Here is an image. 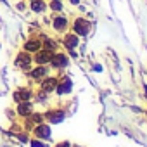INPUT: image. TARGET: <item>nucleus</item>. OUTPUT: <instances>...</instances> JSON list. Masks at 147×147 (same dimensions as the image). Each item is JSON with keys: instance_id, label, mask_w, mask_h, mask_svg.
Instances as JSON below:
<instances>
[{"instance_id": "nucleus-1", "label": "nucleus", "mask_w": 147, "mask_h": 147, "mask_svg": "<svg viewBox=\"0 0 147 147\" xmlns=\"http://www.w3.org/2000/svg\"><path fill=\"white\" fill-rule=\"evenodd\" d=\"M12 64H14L16 69H21V71L28 73V71L35 66V62H33V54H30V52H26V50H19V52L16 54Z\"/></svg>"}, {"instance_id": "nucleus-2", "label": "nucleus", "mask_w": 147, "mask_h": 147, "mask_svg": "<svg viewBox=\"0 0 147 147\" xmlns=\"http://www.w3.org/2000/svg\"><path fill=\"white\" fill-rule=\"evenodd\" d=\"M49 69H50V66H47V64H35L30 71H28V78L31 80V82H36V83H40L47 75H49Z\"/></svg>"}, {"instance_id": "nucleus-3", "label": "nucleus", "mask_w": 147, "mask_h": 147, "mask_svg": "<svg viewBox=\"0 0 147 147\" xmlns=\"http://www.w3.org/2000/svg\"><path fill=\"white\" fill-rule=\"evenodd\" d=\"M33 97H35V90L31 87H19V88H16L12 92L14 104L21 102V100H33Z\"/></svg>"}, {"instance_id": "nucleus-4", "label": "nucleus", "mask_w": 147, "mask_h": 147, "mask_svg": "<svg viewBox=\"0 0 147 147\" xmlns=\"http://www.w3.org/2000/svg\"><path fill=\"white\" fill-rule=\"evenodd\" d=\"M31 133H33V137L35 138H40V140H50V137H52V130H50V125L47 123V121H43V123H40V125H35L33 126V130H31Z\"/></svg>"}, {"instance_id": "nucleus-5", "label": "nucleus", "mask_w": 147, "mask_h": 147, "mask_svg": "<svg viewBox=\"0 0 147 147\" xmlns=\"http://www.w3.org/2000/svg\"><path fill=\"white\" fill-rule=\"evenodd\" d=\"M49 66L54 67V69H64L69 66V57L62 52H54L50 61H49Z\"/></svg>"}, {"instance_id": "nucleus-6", "label": "nucleus", "mask_w": 147, "mask_h": 147, "mask_svg": "<svg viewBox=\"0 0 147 147\" xmlns=\"http://www.w3.org/2000/svg\"><path fill=\"white\" fill-rule=\"evenodd\" d=\"M90 31V23L83 18H76L73 21V33H76L78 36H87Z\"/></svg>"}, {"instance_id": "nucleus-7", "label": "nucleus", "mask_w": 147, "mask_h": 147, "mask_svg": "<svg viewBox=\"0 0 147 147\" xmlns=\"http://www.w3.org/2000/svg\"><path fill=\"white\" fill-rule=\"evenodd\" d=\"M33 111H35V104H33L31 100H21V102L16 104V114H18L19 118H26V116H30Z\"/></svg>"}, {"instance_id": "nucleus-8", "label": "nucleus", "mask_w": 147, "mask_h": 147, "mask_svg": "<svg viewBox=\"0 0 147 147\" xmlns=\"http://www.w3.org/2000/svg\"><path fill=\"white\" fill-rule=\"evenodd\" d=\"M57 82H59V78L57 76H52V75H47L42 82H40V90H43V92H47L49 95L52 94V92H55V87H57Z\"/></svg>"}, {"instance_id": "nucleus-9", "label": "nucleus", "mask_w": 147, "mask_h": 147, "mask_svg": "<svg viewBox=\"0 0 147 147\" xmlns=\"http://www.w3.org/2000/svg\"><path fill=\"white\" fill-rule=\"evenodd\" d=\"M67 26H69L67 18L57 12V14L54 16V19H52V28H54V31H57V33H64V31L67 30Z\"/></svg>"}, {"instance_id": "nucleus-10", "label": "nucleus", "mask_w": 147, "mask_h": 147, "mask_svg": "<svg viewBox=\"0 0 147 147\" xmlns=\"http://www.w3.org/2000/svg\"><path fill=\"white\" fill-rule=\"evenodd\" d=\"M43 116H45V121H49V123H52V125L61 123V121L66 118V114H64L62 109H49V111L43 113Z\"/></svg>"}, {"instance_id": "nucleus-11", "label": "nucleus", "mask_w": 147, "mask_h": 147, "mask_svg": "<svg viewBox=\"0 0 147 147\" xmlns=\"http://www.w3.org/2000/svg\"><path fill=\"white\" fill-rule=\"evenodd\" d=\"M42 49V40L38 38V36H31V38H28L24 43H23V50H26V52H30V54H35V52H38Z\"/></svg>"}, {"instance_id": "nucleus-12", "label": "nucleus", "mask_w": 147, "mask_h": 147, "mask_svg": "<svg viewBox=\"0 0 147 147\" xmlns=\"http://www.w3.org/2000/svg\"><path fill=\"white\" fill-rule=\"evenodd\" d=\"M71 88H73V83H71L69 76H62V78L57 82L55 94H57V95H66V94H69V92H71Z\"/></svg>"}, {"instance_id": "nucleus-13", "label": "nucleus", "mask_w": 147, "mask_h": 147, "mask_svg": "<svg viewBox=\"0 0 147 147\" xmlns=\"http://www.w3.org/2000/svg\"><path fill=\"white\" fill-rule=\"evenodd\" d=\"M50 57H52V52H49V50H45V49H40L38 52L33 54V62H35V64H42V66H43V64L49 66Z\"/></svg>"}, {"instance_id": "nucleus-14", "label": "nucleus", "mask_w": 147, "mask_h": 147, "mask_svg": "<svg viewBox=\"0 0 147 147\" xmlns=\"http://www.w3.org/2000/svg\"><path fill=\"white\" fill-rule=\"evenodd\" d=\"M62 43H64V47H66L67 50H75V49L78 47V43H80V36H78L76 33H66Z\"/></svg>"}, {"instance_id": "nucleus-15", "label": "nucleus", "mask_w": 147, "mask_h": 147, "mask_svg": "<svg viewBox=\"0 0 147 147\" xmlns=\"http://www.w3.org/2000/svg\"><path fill=\"white\" fill-rule=\"evenodd\" d=\"M28 9L33 14H43L49 9V5H47V0H31L30 5H28Z\"/></svg>"}, {"instance_id": "nucleus-16", "label": "nucleus", "mask_w": 147, "mask_h": 147, "mask_svg": "<svg viewBox=\"0 0 147 147\" xmlns=\"http://www.w3.org/2000/svg\"><path fill=\"white\" fill-rule=\"evenodd\" d=\"M26 118L30 119V123H31L33 126H35V125H40V123H43V121H45V116H43L42 113H35V111H33L30 116H26Z\"/></svg>"}, {"instance_id": "nucleus-17", "label": "nucleus", "mask_w": 147, "mask_h": 147, "mask_svg": "<svg viewBox=\"0 0 147 147\" xmlns=\"http://www.w3.org/2000/svg\"><path fill=\"white\" fill-rule=\"evenodd\" d=\"M47 5H49V9H50L52 12H62V9H64L62 0H49Z\"/></svg>"}, {"instance_id": "nucleus-18", "label": "nucleus", "mask_w": 147, "mask_h": 147, "mask_svg": "<svg viewBox=\"0 0 147 147\" xmlns=\"http://www.w3.org/2000/svg\"><path fill=\"white\" fill-rule=\"evenodd\" d=\"M33 99H36V100H38V102H45V100H47V99H49V94H47V92H43V90H40V88H38V90H36V92H35V97H33Z\"/></svg>"}, {"instance_id": "nucleus-19", "label": "nucleus", "mask_w": 147, "mask_h": 147, "mask_svg": "<svg viewBox=\"0 0 147 147\" xmlns=\"http://www.w3.org/2000/svg\"><path fill=\"white\" fill-rule=\"evenodd\" d=\"M30 145H31V147H45L43 140H40V138H33V140H30Z\"/></svg>"}, {"instance_id": "nucleus-20", "label": "nucleus", "mask_w": 147, "mask_h": 147, "mask_svg": "<svg viewBox=\"0 0 147 147\" xmlns=\"http://www.w3.org/2000/svg\"><path fill=\"white\" fill-rule=\"evenodd\" d=\"M26 9H28L26 2H18V4H16V11H19V12H24Z\"/></svg>"}, {"instance_id": "nucleus-21", "label": "nucleus", "mask_w": 147, "mask_h": 147, "mask_svg": "<svg viewBox=\"0 0 147 147\" xmlns=\"http://www.w3.org/2000/svg\"><path fill=\"white\" fill-rule=\"evenodd\" d=\"M18 138H19L21 142H24V144H26V142L30 140V138H28V131H21V133L18 135Z\"/></svg>"}, {"instance_id": "nucleus-22", "label": "nucleus", "mask_w": 147, "mask_h": 147, "mask_svg": "<svg viewBox=\"0 0 147 147\" xmlns=\"http://www.w3.org/2000/svg\"><path fill=\"white\" fill-rule=\"evenodd\" d=\"M55 147H73V145H71V142H69V140H62V142H57V144H55Z\"/></svg>"}, {"instance_id": "nucleus-23", "label": "nucleus", "mask_w": 147, "mask_h": 147, "mask_svg": "<svg viewBox=\"0 0 147 147\" xmlns=\"http://www.w3.org/2000/svg\"><path fill=\"white\" fill-rule=\"evenodd\" d=\"M69 2H71L73 5H78V4H80V0H69Z\"/></svg>"}, {"instance_id": "nucleus-24", "label": "nucleus", "mask_w": 147, "mask_h": 147, "mask_svg": "<svg viewBox=\"0 0 147 147\" xmlns=\"http://www.w3.org/2000/svg\"><path fill=\"white\" fill-rule=\"evenodd\" d=\"M0 2H5V0H0Z\"/></svg>"}, {"instance_id": "nucleus-25", "label": "nucleus", "mask_w": 147, "mask_h": 147, "mask_svg": "<svg viewBox=\"0 0 147 147\" xmlns=\"http://www.w3.org/2000/svg\"><path fill=\"white\" fill-rule=\"evenodd\" d=\"M26 2H31V0H26Z\"/></svg>"}, {"instance_id": "nucleus-26", "label": "nucleus", "mask_w": 147, "mask_h": 147, "mask_svg": "<svg viewBox=\"0 0 147 147\" xmlns=\"http://www.w3.org/2000/svg\"><path fill=\"white\" fill-rule=\"evenodd\" d=\"M47 2H49V0H47Z\"/></svg>"}]
</instances>
